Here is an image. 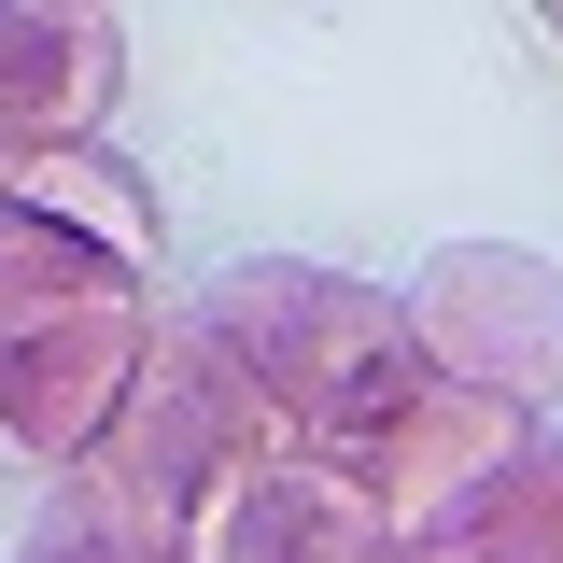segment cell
<instances>
[{"instance_id": "cell-11", "label": "cell", "mask_w": 563, "mask_h": 563, "mask_svg": "<svg viewBox=\"0 0 563 563\" xmlns=\"http://www.w3.org/2000/svg\"><path fill=\"white\" fill-rule=\"evenodd\" d=\"M0 211H14V169H0Z\"/></svg>"}, {"instance_id": "cell-6", "label": "cell", "mask_w": 563, "mask_h": 563, "mask_svg": "<svg viewBox=\"0 0 563 563\" xmlns=\"http://www.w3.org/2000/svg\"><path fill=\"white\" fill-rule=\"evenodd\" d=\"M113 85H128V29L99 0H0V169L99 141Z\"/></svg>"}, {"instance_id": "cell-3", "label": "cell", "mask_w": 563, "mask_h": 563, "mask_svg": "<svg viewBox=\"0 0 563 563\" xmlns=\"http://www.w3.org/2000/svg\"><path fill=\"white\" fill-rule=\"evenodd\" d=\"M268 465H296V422L225 366V352L184 324V310H155V339H141L128 395H113V422H99V451L70 465V493H99V507H128L141 536H198V507H225L240 479H268Z\"/></svg>"}, {"instance_id": "cell-7", "label": "cell", "mask_w": 563, "mask_h": 563, "mask_svg": "<svg viewBox=\"0 0 563 563\" xmlns=\"http://www.w3.org/2000/svg\"><path fill=\"white\" fill-rule=\"evenodd\" d=\"M184 563H395V521L366 507L352 465L296 451V465H268V479H240L225 507H198Z\"/></svg>"}, {"instance_id": "cell-12", "label": "cell", "mask_w": 563, "mask_h": 563, "mask_svg": "<svg viewBox=\"0 0 563 563\" xmlns=\"http://www.w3.org/2000/svg\"><path fill=\"white\" fill-rule=\"evenodd\" d=\"M550 29H563V14H550Z\"/></svg>"}, {"instance_id": "cell-8", "label": "cell", "mask_w": 563, "mask_h": 563, "mask_svg": "<svg viewBox=\"0 0 563 563\" xmlns=\"http://www.w3.org/2000/svg\"><path fill=\"white\" fill-rule=\"evenodd\" d=\"M14 211L57 225V240H85V254H113V268H141V282H155V240H169V225H155V184H141L113 141L29 155V169H14Z\"/></svg>"}, {"instance_id": "cell-2", "label": "cell", "mask_w": 563, "mask_h": 563, "mask_svg": "<svg viewBox=\"0 0 563 563\" xmlns=\"http://www.w3.org/2000/svg\"><path fill=\"white\" fill-rule=\"evenodd\" d=\"M155 310H169V296L141 268L85 254L57 225H29V211H0V479L57 493L70 465L99 451V422L128 395Z\"/></svg>"}, {"instance_id": "cell-4", "label": "cell", "mask_w": 563, "mask_h": 563, "mask_svg": "<svg viewBox=\"0 0 563 563\" xmlns=\"http://www.w3.org/2000/svg\"><path fill=\"white\" fill-rule=\"evenodd\" d=\"M409 310V366L451 380V395H493V409L550 422L563 409V268L550 254H507V240H451L395 282Z\"/></svg>"}, {"instance_id": "cell-5", "label": "cell", "mask_w": 563, "mask_h": 563, "mask_svg": "<svg viewBox=\"0 0 563 563\" xmlns=\"http://www.w3.org/2000/svg\"><path fill=\"white\" fill-rule=\"evenodd\" d=\"M536 437H550V422H521V409H493V395H451V380H422L409 409L380 422L366 451H339V465L366 479V507H380V521H395V550H409V536H437L465 493H493L521 451H536Z\"/></svg>"}, {"instance_id": "cell-9", "label": "cell", "mask_w": 563, "mask_h": 563, "mask_svg": "<svg viewBox=\"0 0 563 563\" xmlns=\"http://www.w3.org/2000/svg\"><path fill=\"white\" fill-rule=\"evenodd\" d=\"M395 563H563V437H536L493 493H465L437 536H409Z\"/></svg>"}, {"instance_id": "cell-1", "label": "cell", "mask_w": 563, "mask_h": 563, "mask_svg": "<svg viewBox=\"0 0 563 563\" xmlns=\"http://www.w3.org/2000/svg\"><path fill=\"white\" fill-rule=\"evenodd\" d=\"M184 324H198L282 422H296V451H366L380 422L422 395L409 366V310H395V282L366 268H324V254H240L225 282L184 296Z\"/></svg>"}, {"instance_id": "cell-10", "label": "cell", "mask_w": 563, "mask_h": 563, "mask_svg": "<svg viewBox=\"0 0 563 563\" xmlns=\"http://www.w3.org/2000/svg\"><path fill=\"white\" fill-rule=\"evenodd\" d=\"M14 563H184L169 550V536H141L128 507H99V493H43V521H29V536H14Z\"/></svg>"}]
</instances>
